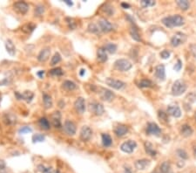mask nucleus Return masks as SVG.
<instances>
[{
	"instance_id": "6e6d98bb",
	"label": "nucleus",
	"mask_w": 196,
	"mask_h": 173,
	"mask_svg": "<svg viewBox=\"0 0 196 173\" xmlns=\"http://www.w3.org/2000/svg\"><path fill=\"white\" fill-rule=\"evenodd\" d=\"M85 74H86V70L82 68V69L80 70V72H79V75H80V76H84Z\"/></svg>"
},
{
	"instance_id": "052dcab7",
	"label": "nucleus",
	"mask_w": 196,
	"mask_h": 173,
	"mask_svg": "<svg viewBox=\"0 0 196 173\" xmlns=\"http://www.w3.org/2000/svg\"><path fill=\"white\" fill-rule=\"evenodd\" d=\"M0 101H1V96H0Z\"/></svg>"
},
{
	"instance_id": "ddd939ff",
	"label": "nucleus",
	"mask_w": 196,
	"mask_h": 173,
	"mask_svg": "<svg viewBox=\"0 0 196 173\" xmlns=\"http://www.w3.org/2000/svg\"><path fill=\"white\" fill-rule=\"evenodd\" d=\"M74 108L76 112L82 115L85 113L86 110V101L83 97H78L74 102Z\"/></svg>"
},
{
	"instance_id": "39448f33",
	"label": "nucleus",
	"mask_w": 196,
	"mask_h": 173,
	"mask_svg": "<svg viewBox=\"0 0 196 173\" xmlns=\"http://www.w3.org/2000/svg\"><path fill=\"white\" fill-rule=\"evenodd\" d=\"M89 110L95 116H102L105 113L104 106L99 102H91L89 104Z\"/></svg>"
},
{
	"instance_id": "412c9836",
	"label": "nucleus",
	"mask_w": 196,
	"mask_h": 173,
	"mask_svg": "<svg viewBox=\"0 0 196 173\" xmlns=\"http://www.w3.org/2000/svg\"><path fill=\"white\" fill-rule=\"evenodd\" d=\"M97 57H98V60L100 62H102V63L107 61V60H108L107 52L105 50V48H103V47H100V48L98 49V51H97Z\"/></svg>"
},
{
	"instance_id": "7ed1b4c3",
	"label": "nucleus",
	"mask_w": 196,
	"mask_h": 173,
	"mask_svg": "<svg viewBox=\"0 0 196 173\" xmlns=\"http://www.w3.org/2000/svg\"><path fill=\"white\" fill-rule=\"evenodd\" d=\"M132 67V63L126 59H119L114 62V67L120 72H127Z\"/></svg>"
},
{
	"instance_id": "0eeeda50",
	"label": "nucleus",
	"mask_w": 196,
	"mask_h": 173,
	"mask_svg": "<svg viewBox=\"0 0 196 173\" xmlns=\"http://www.w3.org/2000/svg\"><path fill=\"white\" fill-rule=\"evenodd\" d=\"M105 83L110 86L111 88H114V89H117V90H119L121 88H123L126 85L125 82L121 81L119 80H116V79H113V78H106L105 79Z\"/></svg>"
},
{
	"instance_id": "f3484780",
	"label": "nucleus",
	"mask_w": 196,
	"mask_h": 173,
	"mask_svg": "<svg viewBox=\"0 0 196 173\" xmlns=\"http://www.w3.org/2000/svg\"><path fill=\"white\" fill-rule=\"evenodd\" d=\"M128 127L124 124H118L114 128V133L118 137H122L128 133Z\"/></svg>"
},
{
	"instance_id": "5701e85b",
	"label": "nucleus",
	"mask_w": 196,
	"mask_h": 173,
	"mask_svg": "<svg viewBox=\"0 0 196 173\" xmlns=\"http://www.w3.org/2000/svg\"><path fill=\"white\" fill-rule=\"evenodd\" d=\"M5 48L7 53L11 56H14L16 53V47L13 44V42L11 40H7L5 41Z\"/></svg>"
},
{
	"instance_id": "58836bf2",
	"label": "nucleus",
	"mask_w": 196,
	"mask_h": 173,
	"mask_svg": "<svg viewBox=\"0 0 196 173\" xmlns=\"http://www.w3.org/2000/svg\"><path fill=\"white\" fill-rule=\"evenodd\" d=\"M60 61H61V55L59 53H56L52 58L51 65H52V66H55V65H57L58 63H59Z\"/></svg>"
},
{
	"instance_id": "37998d69",
	"label": "nucleus",
	"mask_w": 196,
	"mask_h": 173,
	"mask_svg": "<svg viewBox=\"0 0 196 173\" xmlns=\"http://www.w3.org/2000/svg\"><path fill=\"white\" fill-rule=\"evenodd\" d=\"M45 13V7L43 5H38L35 9V16H41Z\"/></svg>"
},
{
	"instance_id": "b1692460",
	"label": "nucleus",
	"mask_w": 196,
	"mask_h": 173,
	"mask_svg": "<svg viewBox=\"0 0 196 173\" xmlns=\"http://www.w3.org/2000/svg\"><path fill=\"white\" fill-rule=\"evenodd\" d=\"M43 102H44V107L45 109L51 108L53 105L52 97L47 93H43Z\"/></svg>"
},
{
	"instance_id": "473e14b6",
	"label": "nucleus",
	"mask_w": 196,
	"mask_h": 173,
	"mask_svg": "<svg viewBox=\"0 0 196 173\" xmlns=\"http://www.w3.org/2000/svg\"><path fill=\"white\" fill-rule=\"evenodd\" d=\"M130 34L132 38L136 41H141V38L140 36V33L138 32V30L135 27H132L130 30Z\"/></svg>"
},
{
	"instance_id": "4c0bfd02",
	"label": "nucleus",
	"mask_w": 196,
	"mask_h": 173,
	"mask_svg": "<svg viewBox=\"0 0 196 173\" xmlns=\"http://www.w3.org/2000/svg\"><path fill=\"white\" fill-rule=\"evenodd\" d=\"M38 170L41 173H52L53 172V169L52 167H46L43 164H39L38 166Z\"/></svg>"
},
{
	"instance_id": "8fccbe9b",
	"label": "nucleus",
	"mask_w": 196,
	"mask_h": 173,
	"mask_svg": "<svg viewBox=\"0 0 196 173\" xmlns=\"http://www.w3.org/2000/svg\"><path fill=\"white\" fill-rule=\"evenodd\" d=\"M181 67H182V62H181V60H178L177 63H176L175 66H174V70H175V71H180V70L181 69Z\"/></svg>"
},
{
	"instance_id": "c03bdc74",
	"label": "nucleus",
	"mask_w": 196,
	"mask_h": 173,
	"mask_svg": "<svg viewBox=\"0 0 196 173\" xmlns=\"http://www.w3.org/2000/svg\"><path fill=\"white\" fill-rule=\"evenodd\" d=\"M31 131H32V130H31V129L30 127H28V126H24V127H22V128H20V129H19L18 133L19 134H27V133L31 132Z\"/></svg>"
},
{
	"instance_id": "3c124183",
	"label": "nucleus",
	"mask_w": 196,
	"mask_h": 173,
	"mask_svg": "<svg viewBox=\"0 0 196 173\" xmlns=\"http://www.w3.org/2000/svg\"><path fill=\"white\" fill-rule=\"evenodd\" d=\"M190 51H191V53L193 54V56L196 58V44H192L190 46Z\"/></svg>"
},
{
	"instance_id": "393cba45",
	"label": "nucleus",
	"mask_w": 196,
	"mask_h": 173,
	"mask_svg": "<svg viewBox=\"0 0 196 173\" xmlns=\"http://www.w3.org/2000/svg\"><path fill=\"white\" fill-rule=\"evenodd\" d=\"M62 88L66 91H72V90L76 89L77 85L72 80H65L62 84Z\"/></svg>"
},
{
	"instance_id": "49530a36",
	"label": "nucleus",
	"mask_w": 196,
	"mask_h": 173,
	"mask_svg": "<svg viewBox=\"0 0 196 173\" xmlns=\"http://www.w3.org/2000/svg\"><path fill=\"white\" fill-rule=\"evenodd\" d=\"M0 173H7L6 172V165L4 160H0Z\"/></svg>"
},
{
	"instance_id": "603ef678",
	"label": "nucleus",
	"mask_w": 196,
	"mask_h": 173,
	"mask_svg": "<svg viewBox=\"0 0 196 173\" xmlns=\"http://www.w3.org/2000/svg\"><path fill=\"white\" fill-rule=\"evenodd\" d=\"M37 75L39 76V78H41V79H42V78L44 77V75H45V71H44V70H43V71H42V70H41V71H39V72L37 73Z\"/></svg>"
},
{
	"instance_id": "4468645a",
	"label": "nucleus",
	"mask_w": 196,
	"mask_h": 173,
	"mask_svg": "<svg viewBox=\"0 0 196 173\" xmlns=\"http://www.w3.org/2000/svg\"><path fill=\"white\" fill-rule=\"evenodd\" d=\"M161 133V130L157 125L155 122H149L146 127V134L147 135H154L159 136Z\"/></svg>"
},
{
	"instance_id": "2eb2a0df",
	"label": "nucleus",
	"mask_w": 196,
	"mask_h": 173,
	"mask_svg": "<svg viewBox=\"0 0 196 173\" xmlns=\"http://www.w3.org/2000/svg\"><path fill=\"white\" fill-rule=\"evenodd\" d=\"M51 119H52V125L56 128V129H60L62 127V123H61V114L59 111H55L53 112L51 116Z\"/></svg>"
},
{
	"instance_id": "c85d7f7f",
	"label": "nucleus",
	"mask_w": 196,
	"mask_h": 173,
	"mask_svg": "<svg viewBox=\"0 0 196 173\" xmlns=\"http://www.w3.org/2000/svg\"><path fill=\"white\" fill-rule=\"evenodd\" d=\"M39 125L40 126L41 129L45 130H48L51 128V124L49 122V121L47 120L45 117H42L39 120Z\"/></svg>"
},
{
	"instance_id": "09e8293b",
	"label": "nucleus",
	"mask_w": 196,
	"mask_h": 173,
	"mask_svg": "<svg viewBox=\"0 0 196 173\" xmlns=\"http://www.w3.org/2000/svg\"><path fill=\"white\" fill-rule=\"evenodd\" d=\"M159 118L160 120L163 121H167V113L163 112V111H159Z\"/></svg>"
},
{
	"instance_id": "864d4df0",
	"label": "nucleus",
	"mask_w": 196,
	"mask_h": 173,
	"mask_svg": "<svg viewBox=\"0 0 196 173\" xmlns=\"http://www.w3.org/2000/svg\"><path fill=\"white\" fill-rule=\"evenodd\" d=\"M64 3H65V4H66L68 6H70V7L73 5V3H72V1H70V0H65V1H64Z\"/></svg>"
},
{
	"instance_id": "de8ad7c7",
	"label": "nucleus",
	"mask_w": 196,
	"mask_h": 173,
	"mask_svg": "<svg viewBox=\"0 0 196 173\" xmlns=\"http://www.w3.org/2000/svg\"><path fill=\"white\" fill-rule=\"evenodd\" d=\"M160 57L164 60H167L170 57V52L167 50H163L161 53H160Z\"/></svg>"
},
{
	"instance_id": "a18cd8bd",
	"label": "nucleus",
	"mask_w": 196,
	"mask_h": 173,
	"mask_svg": "<svg viewBox=\"0 0 196 173\" xmlns=\"http://www.w3.org/2000/svg\"><path fill=\"white\" fill-rule=\"evenodd\" d=\"M177 154H178L179 157L181 158L182 159H186V158H188L186 152L184 149H178V150H177Z\"/></svg>"
},
{
	"instance_id": "4be33fe9",
	"label": "nucleus",
	"mask_w": 196,
	"mask_h": 173,
	"mask_svg": "<svg viewBox=\"0 0 196 173\" xmlns=\"http://www.w3.org/2000/svg\"><path fill=\"white\" fill-rule=\"evenodd\" d=\"M145 145V149H146V152L147 153V155L151 156V157H155L157 154V151L155 150V149L154 148L153 144L149 142H145L144 144Z\"/></svg>"
},
{
	"instance_id": "4d7b16f0",
	"label": "nucleus",
	"mask_w": 196,
	"mask_h": 173,
	"mask_svg": "<svg viewBox=\"0 0 196 173\" xmlns=\"http://www.w3.org/2000/svg\"><path fill=\"white\" fill-rule=\"evenodd\" d=\"M125 173H132V171L129 167H126L125 166Z\"/></svg>"
},
{
	"instance_id": "a211bd4d",
	"label": "nucleus",
	"mask_w": 196,
	"mask_h": 173,
	"mask_svg": "<svg viewBox=\"0 0 196 173\" xmlns=\"http://www.w3.org/2000/svg\"><path fill=\"white\" fill-rule=\"evenodd\" d=\"M167 113L175 118H179L181 116V110L180 107L177 105H170L167 107Z\"/></svg>"
},
{
	"instance_id": "aec40b11",
	"label": "nucleus",
	"mask_w": 196,
	"mask_h": 173,
	"mask_svg": "<svg viewBox=\"0 0 196 173\" xmlns=\"http://www.w3.org/2000/svg\"><path fill=\"white\" fill-rule=\"evenodd\" d=\"M155 77L159 80H164L166 78V72H165V66L164 65H159L155 67V72H154Z\"/></svg>"
},
{
	"instance_id": "cd10ccee",
	"label": "nucleus",
	"mask_w": 196,
	"mask_h": 173,
	"mask_svg": "<svg viewBox=\"0 0 196 173\" xmlns=\"http://www.w3.org/2000/svg\"><path fill=\"white\" fill-rule=\"evenodd\" d=\"M101 138H102V144L104 147H110L113 144V139L111 137L110 135L108 134H102L101 135Z\"/></svg>"
},
{
	"instance_id": "c756f323",
	"label": "nucleus",
	"mask_w": 196,
	"mask_h": 173,
	"mask_svg": "<svg viewBox=\"0 0 196 173\" xmlns=\"http://www.w3.org/2000/svg\"><path fill=\"white\" fill-rule=\"evenodd\" d=\"M36 28V26L33 23H27L26 25H24L21 30L25 32V33H31L34 31V29Z\"/></svg>"
},
{
	"instance_id": "f257e3e1",
	"label": "nucleus",
	"mask_w": 196,
	"mask_h": 173,
	"mask_svg": "<svg viewBox=\"0 0 196 173\" xmlns=\"http://www.w3.org/2000/svg\"><path fill=\"white\" fill-rule=\"evenodd\" d=\"M163 25H165L168 28H173L175 27H181L184 25V18L180 15L168 16L162 19Z\"/></svg>"
},
{
	"instance_id": "13d9d810",
	"label": "nucleus",
	"mask_w": 196,
	"mask_h": 173,
	"mask_svg": "<svg viewBox=\"0 0 196 173\" xmlns=\"http://www.w3.org/2000/svg\"><path fill=\"white\" fill-rule=\"evenodd\" d=\"M194 153H195V157L196 158V147H195V149H194Z\"/></svg>"
},
{
	"instance_id": "9d476101",
	"label": "nucleus",
	"mask_w": 196,
	"mask_h": 173,
	"mask_svg": "<svg viewBox=\"0 0 196 173\" xmlns=\"http://www.w3.org/2000/svg\"><path fill=\"white\" fill-rule=\"evenodd\" d=\"M64 130L68 135H74L77 130L75 123L72 121L66 120L64 123Z\"/></svg>"
},
{
	"instance_id": "1a4fd4ad",
	"label": "nucleus",
	"mask_w": 196,
	"mask_h": 173,
	"mask_svg": "<svg viewBox=\"0 0 196 173\" xmlns=\"http://www.w3.org/2000/svg\"><path fill=\"white\" fill-rule=\"evenodd\" d=\"M99 89H100V91H99V93L100 98L102 100H104L105 102H112L115 98V94H114V93H113L111 90L106 89V88H100Z\"/></svg>"
},
{
	"instance_id": "6e6552de",
	"label": "nucleus",
	"mask_w": 196,
	"mask_h": 173,
	"mask_svg": "<svg viewBox=\"0 0 196 173\" xmlns=\"http://www.w3.org/2000/svg\"><path fill=\"white\" fill-rule=\"evenodd\" d=\"M13 8H14V10H15L17 13L24 15V14H26V13L28 12V10H29V5H28V4L26 3V2L18 1V2L14 3Z\"/></svg>"
},
{
	"instance_id": "dca6fc26",
	"label": "nucleus",
	"mask_w": 196,
	"mask_h": 173,
	"mask_svg": "<svg viewBox=\"0 0 196 173\" xmlns=\"http://www.w3.org/2000/svg\"><path fill=\"white\" fill-rule=\"evenodd\" d=\"M15 96L17 97L18 100H24V101H26V102L29 103V102H31V100L33 99L34 94H33L32 92H31V91H26V92H24L23 93L16 92V93H15Z\"/></svg>"
},
{
	"instance_id": "9b49d317",
	"label": "nucleus",
	"mask_w": 196,
	"mask_h": 173,
	"mask_svg": "<svg viewBox=\"0 0 196 173\" xmlns=\"http://www.w3.org/2000/svg\"><path fill=\"white\" fill-rule=\"evenodd\" d=\"M91 135H92V130L90 127L88 126H83L81 130H80V139L83 142H87L91 139Z\"/></svg>"
},
{
	"instance_id": "f03ea898",
	"label": "nucleus",
	"mask_w": 196,
	"mask_h": 173,
	"mask_svg": "<svg viewBox=\"0 0 196 173\" xmlns=\"http://www.w3.org/2000/svg\"><path fill=\"white\" fill-rule=\"evenodd\" d=\"M186 90V85L181 80H176L172 87V93L174 96H180Z\"/></svg>"
},
{
	"instance_id": "a19ab883",
	"label": "nucleus",
	"mask_w": 196,
	"mask_h": 173,
	"mask_svg": "<svg viewBox=\"0 0 196 173\" xmlns=\"http://www.w3.org/2000/svg\"><path fill=\"white\" fill-rule=\"evenodd\" d=\"M155 1H153V0H142L140 1V4L141 6L144 8H146V7H150V6H154L155 4Z\"/></svg>"
},
{
	"instance_id": "5fc2aeb1",
	"label": "nucleus",
	"mask_w": 196,
	"mask_h": 173,
	"mask_svg": "<svg viewBox=\"0 0 196 173\" xmlns=\"http://www.w3.org/2000/svg\"><path fill=\"white\" fill-rule=\"evenodd\" d=\"M121 6L123 8H125V9H128L130 7V5L128 4H127V3H121Z\"/></svg>"
},
{
	"instance_id": "bf43d9fd",
	"label": "nucleus",
	"mask_w": 196,
	"mask_h": 173,
	"mask_svg": "<svg viewBox=\"0 0 196 173\" xmlns=\"http://www.w3.org/2000/svg\"><path fill=\"white\" fill-rule=\"evenodd\" d=\"M55 173H59V171H57V172H56Z\"/></svg>"
},
{
	"instance_id": "423d86ee",
	"label": "nucleus",
	"mask_w": 196,
	"mask_h": 173,
	"mask_svg": "<svg viewBox=\"0 0 196 173\" xmlns=\"http://www.w3.org/2000/svg\"><path fill=\"white\" fill-rule=\"evenodd\" d=\"M137 147V143L133 140H128L123 143L120 146V149L125 153H132Z\"/></svg>"
},
{
	"instance_id": "7c9ffc66",
	"label": "nucleus",
	"mask_w": 196,
	"mask_h": 173,
	"mask_svg": "<svg viewBox=\"0 0 196 173\" xmlns=\"http://www.w3.org/2000/svg\"><path fill=\"white\" fill-rule=\"evenodd\" d=\"M104 48L107 53L113 54V53H116V51H117V45H115L113 43H107L104 46Z\"/></svg>"
},
{
	"instance_id": "79ce46f5",
	"label": "nucleus",
	"mask_w": 196,
	"mask_h": 173,
	"mask_svg": "<svg viewBox=\"0 0 196 173\" xmlns=\"http://www.w3.org/2000/svg\"><path fill=\"white\" fill-rule=\"evenodd\" d=\"M66 21H67V25H68V27H69L70 29H72V30L76 29V27H77V24H76V22H75V20H74L73 18H66Z\"/></svg>"
},
{
	"instance_id": "a878e982",
	"label": "nucleus",
	"mask_w": 196,
	"mask_h": 173,
	"mask_svg": "<svg viewBox=\"0 0 196 173\" xmlns=\"http://www.w3.org/2000/svg\"><path fill=\"white\" fill-rule=\"evenodd\" d=\"M150 163V161L147 159H140L137 160L135 162V167L138 170H145L146 168V166H148Z\"/></svg>"
},
{
	"instance_id": "20e7f679",
	"label": "nucleus",
	"mask_w": 196,
	"mask_h": 173,
	"mask_svg": "<svg viewBox=\"0 0 196 173\" xmlns=\"http://www.w3.org/2000/svg\"><path fill=\"white\" fill-rule=\"evenodd\" d=\"M186 41V35L182 32H177L173 36V38L171 40V44L173 46L176 47L183 43H185Z\"/></svg>"
},
{
	"instance_id": "6ab92c4d",
	"label": "nucleus",
	"mask_w": 196,
	"mask_h": 173,
	"mask_svg": "<svg viewBox=\"0 0 196 173\" xmlns=\"http://www.w3.org/2000/svg\"><path fill=\"white\" fill-rule=\"evenodd\" d=\"M51 55V49L50 48H44L40 51L38 55V60L40 62H45Z\"/></svg>"
},
{
	"instance_id": "c9c22d12",
	"label": "nucleus",
	"mask_w": 196,
	"mask_h": 173,
	"mask_svg": "<svg viewBox=\"0 0 196 173\" xmlns=\"http://www.w3.org/2000/svg\"><path fill=\"white\" fill-rule=\"evenodd\" d=\"M170 163L168 162H163L159 167V171L161 173H168L170 171Z\"/></svg>"
},
{
	"instance_id": "680f3d73",
	"label": "nucleus",
	"mask_w": 196,
	"mask_h": 173,
	"mask_svg": "<svg viewBox=\"0 0 196 173\" xmlns=\"http://www.w3.org/2000/svg\"><path fill=\"white\" fill-rule=\"evenodd\" d=\"M195 119H196V114H195Z\"/></svg>"
},
{
	"instance_id": "f8f14e48",
	"label": "nucleus",
	"mask_w": 196,
	"mask_h": 173,
	"mask_svg": "<svg viewBox=\"0 0 196 173\" xmlns=\"http://www.w3.org/2000/svg\"><path fill=\"white\" fill-rule=\"evenodd\" d=\"M98 27H99L100 31H102L104 32H109L113 31V25L109 21H107L105 18H100L99 20Z\"/></svg>"
},
{
	"instance_id": "ea45409f",
	"label": "nucleus",
	"mask_w": 196,
	"mask_h": 173,
	"mask_svg": "<svg viewBox=\"0 0 196 173\" xmlns=\"http://www.w3.org/2000/svg\"><path fill=\"white\" fill-rule=\"evenodd\" d=\"M87 29H88V32H90L91 33H98V32L100 31L99 28V27H98L97 25L93 24V23L89 24V25H88V27H87Z\"/></svg>"
},
{
	"instance_id": "f704fd0d",
	"label": "nucleus",
	"mask_w": 196,
	"mask_h": 173,
	"mask_svg": "<svg viewBox=\"0 0 196 173\" xmlns=\"http://www.w3.org/2000/svg\"><path fill=\"white\" fill-rule=\"evenodd\" d=\"M49 74L52 76H61L63 75L64 73L60 67H55V68H52V70H50Z\"/></svg>"
},
{
	"instance_id": "2f4dec72",
	"label": "nucleus",
	"mask_w": 196,
	"mask_h": 173,
	"mask_svg": "<svg viewBox=\"0 0 196 173\" xmlns=\"http://www.w3.org/2000/svg\"><path fill=\"white\" fill-rule=\"evenodd\" d=\"M176 4L183 11L187 10L189 8V6H190V3L188 1H186V0H177Z\"/></svg>"
},
{
	"instance_id": "e433bc0d",
	"label": "nucleus",
	"mask_w": 196,
	"mask_h": 173,
	"mask_svg": "<svg viewBox=\"0 0 196 173\" xmlns=\"http://www.w3.org/2000/svg\"><path fill=\"white\" fill-rule=\"evenodd\" d=\"M153 82L151 81L150 80H146V79H145V80H141L140 81V83H139V87L140 88H150V87H153Z\"/></svg>"
},
{
	"instance_id": "bb28decb",
	"label": "nucleus",
	"mask_w": 196,
	"mask_h": 173,
	"mask_svg": "<svg viewBox=\"0 0 196 173\" xmlns=\"http://www.w3.org/2000/svg\"><path fill=\"white\" fill-rule=\"evenodd\" d=\"M193 132H194V131H193L192 128H191L189 125L185 124V125H182V126H181V134L183 136H185V137H188V136L192 135Z\"/></svg>"
},
{
	"instance_id": "72a5a7b5",
	"label": "nucleus",
	"mask_w": 196,
	"mask_h": 173,
	"mask_svg": "<svg viewBox=\"0 0 196 173\" xmlns=\"http://www.w3.org/2000/svg\"><path fill=\"white\" fill-rule=\"evenodd\" d=\"M45 139V136L42 134H35L32 135V143L36 144V143H42L44 142Z\"/></svg>"
}]
</instances>
